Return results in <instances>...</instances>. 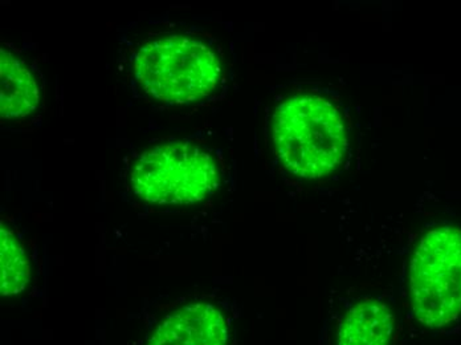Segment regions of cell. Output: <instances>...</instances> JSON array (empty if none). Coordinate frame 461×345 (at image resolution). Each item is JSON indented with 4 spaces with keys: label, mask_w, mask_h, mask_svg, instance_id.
I'll list each match as a JSON object with an SVG mask.
<instances>
[{
    "label": "cell",
    "mask_w": 461,
    "mask_h": 345,
    "mask_svg": "<svg viewBox=\"0 0 461 345\" xmlns=\"http://www.w3.org/2000/svg\"><path fill=\"white\" fill-rule=\"evenodd\" d=\"M134 195L149 204L184 206L203 201L219 186L215 159L199 145L166 142L143 150L131 170Z\"/></svg>",
    "instance_id": "obj_3"
},
{
    "label": "cell",
    "mask_w": 461,
    "mask_h": 345,
    "mask_svg": "<svg viewBox=\"0 0 461 345\" xmlns=\"http://www.w3.org/2000/svg\"><path fill=\"white\" fill-rule=\"evenodd\" d=\"M41 88L27 64L10 50H0V116L22 120L38 111Z\"/></svg>",
    "instance_id": "obj_6"
},
{
    "label": "cell",
    "mask_w": 461,
    "mask_h": 345,
    "mask_svg": "<svg viewBox=\"0 0 461 345\" xmlns=\"http://www.w3.org/2000/svg\"><path fill=\"white\" fill-rule=\"evenodd\" d=\"M229 336V324L219 308L191 303L168 313L148 345H227Z\"/></svg>",
    "instance_id": "obj_5"
},
{
    "label": "cell",
    "mask_w": 461,
    "mask_h": 345,
    "mask_svg": "<svg viewBox=\"0 0 461 345\" xmlns=\"http://www.w3.org/2000/svg\"><path fill=\"white\" fill-rule=\"evenodd\" d=\"M410 297L419 322L441 328L461 313V230L440 226L426 232L410 265Z\"/></svg>",
    "instance_id": "obj_4"
},
{
    "label": "cell",
    "mask_w": 461,
    "mask_h": 345,
    "mask_svg": "<svg viewBox=\"0 0 461 345\" xmlns=\"http://www.w3.org/2000/svg\"><path fill=\"white\" fill-rule=\"evenodd\" d=\"M134 77L143 92L162 103H195L218 86L221 66L206 43L171 35L143 44L133 61Z\"/></svg>",
    "instance_id": "obj_2"
},
{
    "label": "cell",
    "mask_w": 461,
    "mask_h": 345,
    "mask_svg": "<svg viewBox=\"0 0 461 345\" xmlns=\"http://www.w3.org/2000/svg\"><path fill=\"white\" fill-rule=\"evenodd\" d=\"M393 316L384 303L365 299L356 303L344 316L339 345H389Z\"/></svg>",
    "instance_id": "obj_7"
},
{
    "label": "cell",
    "mask_w": 461,
    "mask_h": 345,
    "mask_svg": "<svg viewBox=\"0 0 461 345\" xmlns=\"http://www.w3.org/2000/svg\"><path fill=\"white\" fill-rule=\"evenodd\" d=\"M0 293L3 296H16L24 293L31 279V266L27 252L13 227L2 220L0 229Z\"/></svg>",
    "instance_id": "obj_8"
},
{
    "label": "cell",
    "mask_w": 461,
    "mask_h": 345,
    "mask_svg": "<svg viewBox=\"0 0 461 345\" xmlns=\"http://www.w3.org/2000/svg\"><path fill=\"white\" fill-rule=\"evenodd\" d=\"M272 131L278 159L301 178H321L344 161V122L336 106L322 97H289L277 106Z\"/></svg>",
    "instance_id": "obj_1"
}]
</instances>
